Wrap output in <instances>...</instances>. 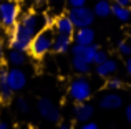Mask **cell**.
Returning <instances> with one entry per match:
<instances>
[{"instance_id":"4fadbf2b","label":"cell","mask_w":131,"mask_h":129,"mask_svg":"<svg viewBox=\"0 0 131 129\" xmlns=\"http://www.w3.org/2000/svg\"><path fill=\"white\" fill-rule=\"evenodd\" d=\"M100 106L103 109H118L123 106V98L116 93H108L100 99Z\"/></svg>"},{"instance_id":"7c38bea8","label":"cell","mask_w":131,"mask_h":129,"mask_svg":"<svg viewBox=\"0 0 131 129\" xmlns=\"http://www.w3.org/2000/svg\"><path fill=\"white\" fill-rule=\"evenodd\" d=\"M55 53H67L71 50V36L63 35V33H57L53 36V46H51Z\"/></svg>"},{"instance_id":"277c9868","label":"cell","mask_w":131,"mask_h":129,"mask_svg":"<svg viewBox=\"0 0 131 129\" xmlns=\"http://www.w3.org/2000/svg\"><path fill=\"white\" fill-rule=\"evenodd\" d=\"M20 8L13 0H2L0 3V23L5 28H13L18 22Z\"/></svg>"},{"instance_id":"d4e9b609","label":"cell","mask_w":131,"mask_h":129,"mask_svg":"<svg viewBox=\"0 0 131 129\" xmlns=\"http://www.w3.org/2000/svg\"><path fill=\"white\" fill-rule=\"evenodd\" d=\"M80 129H100L96 123H91V121H86L83 123V126H80Z\"/></svg>"},{"instance_id":"7a4b0ae2","label":"cell","mask_w":131,"mask_h":129,"mask_svg":"<svg viewBox=\"0 0 131 129\" xmlns=\"http://www.w3.org/2000/svg\"><path fill=\"white\" fill-rule=\"evenodd\" d=\"M51 46H53V33H51V30L43 28L33 36L28 50L32 53V56L42 58V56H45L51 50Z\"/></svg>"},{"instance_id":"5bb4252c","label":"cell","mask_w":131,"mask_h":129,"mask_svg":"<svg viewBox=\"0 0 131 129\" xmlns=\"http://www.w3.org/2000/svg\"><path fill=\"white\" fill-rule=\"evenodd\" d=\"M95 71H96V74H98V76L110 78V76H113V74L118 71V64H116V61L106 58L105 61H101V63L96 64V70Z\"/></svg>"},{"instance_id":"3957f363","label":"cell","mask_w":131,"mask_h":129,"mask_svg":"<svg viewBox=\"0 0 131 129\" xmlns=\"http://www.w3.org/2000/svg\"><path fill=\"white\" fill-rule=\"evenodd\" d=\"M68 94L75 103H83L88 101L91 96V83L85 76H78L68 86Z\"/></svg>"},{"instance_id":"52a82bcc","label":"cell","mask_w":131,"mask_h":129,"mask_svg":"<svg viewBox=\"0 0 131 129\" xmlns=\"http://www.w3.org/2000/svg\"><path fill=\"white\" fill-rule=\"evenodd\" d=\"M7 78H8V84H10V88H12L13 91L23 89V86L27 84V76H25V73H23L22 70H18V68H13V70H10L8 74H7Z\"/></svg>"},{"instance_id":"d6986e66","label":"cell","mask_w":131,"mask_h":129,"mask_svg":"<svg viewBox=\"0 0 131 129\" xmlns=\"http://www.w3.org/2000/svg\"><path fill=\"white\" fill-rule=\"evenodd\" d=\"M8 61L12 64H15V66H20V64H23L27 61V56H25V51H22V50H13L8 53Z\"/></svg>"},{"instance_id":"ba28073f","label":"cell","mask_w":131,"mask_h":129,"mask_svg":"<svg viewBox=\"0 0 131 129\" xmlns=\"http://www.w3.org/2000/svg\"><path fill=\"white\" fill-rule=\"evenodd\" d=\"M93 113H95V109H93L91 104H88L86 101H83V103H77L73 108V116L77 121H80V123H86V121L91 119Z\"/></svg>"},{"instance_id":"2e32d148","label":"cell","mask_w":131,"mask_h":129,"mask_svg":"<svg viewBox=\"0 0 131 129\" xmlns=\"http://www.w3.org/2000/svg\"><path fill=\"white\" fill-rule=\"evenodd\" d=\"M111 13L116 17V20H119V22H123V23L129 22V18H131V10H129V7H125V5H121V3H118V2L113 3Z\"/></svg>"},{"instance_id":"f546056e","label":"cell","mask_w":131,"mask_h":129,"mask_svg":"<svg viewBox=\"0 0 131 129\" xmlns=\"http://www.w3.org/2000/svg\"><path fill=\"white\" fill-rule=\"evenodd\" d=\"M58 129H71V126H68V124H61Z\"/></svg>"},{"instance_id":"6da1fadb","label":"cell","mask_w":131,"mask_h":129,"mask_svg":"<svg viewBox=\"0 0 131 129\" xmlns=\"http://www.w3.org/2000/svg\"><path fill=\"white\" fill-rule=\"evenodd\" d=\"M45 25V17H40L37 13H27L23 15L22 20L17 22V25L12 28L10 32V46L13 50H22V51H27L30 48V43H32L33 36L43 30Z\"/></svg>"},{"instance_id":"44dd1931","label":"cell","mask_w":131,"mask_h":129,"mask_svg":"<svg viewBox=\"0 0 131 129\" xmlns=\"http://www.w3.org/2000/svg\"><path fill=\"white\" fill-rule=\"evenodd\" d=\"M118 51L121 53L123 56H131V43L129 42H119L118 43Z\"/></svg>"},{"instance_id":"9c48e42d","label":"cell","mask_w":131,"mask_h":129,"mask_svg":"<svg viewBox=\"0 0 131 129\" xmlns=\"http://www.w3.org/2000/svg\"><path fill=\"white\" fill-rule=\"evenodd\" d=\"M53 28L57 30V33H63V35H70V36H73L75 33V25L68 15L57 17L53 22Z\"/></svg>"},{"instance_id":"ffe728a7","label":"cell","mask_w":131,"mask_h":129,"mask_svg":"<svg viewBox=\"0 0 131 129\" xmlns=\"http://www.w3.org/2000/svg\"><path fill=\"white\" fill-rule=\"evenodd\" d=\"M121 86H123V81L118 76H110L108 81H106V88L108 89H119Z\"/></svg>"},{"instance_id":"7402d4cb","label":"cell","mask_w":131,"mask_h":129,"mask_svg":"<svg viewBox=\"0 0 131 129\" xmlns=\"http://www.w3.org/2000/svg\"><path fill=\"white\" fill-rule=\"evenodd\" d=\"M108 58V55H106V51H103V50H100L98 48V51H96V56H95V64H98V63H101V61H105V60Z\"/></svg>"},{"instance_id":"f1b7e54d","label":"cell","mask_w":131,"mask_h":129,"mask_svg":"<svg viewBox=\"0 0 131 129\" xmlns=\"http://www.w3.org/2000/svg\"><path fill=\"white\" fill-rule=\"evenodd\" d=\"M47 2H48V3H51V5H60L63 0H47Z\"/></svg>"},{"instance_id":"4dcf8cb0","label":"cell","mask_w":131,"mask_h":129,"mask_svg":"<svg viewBox=\"0 0 131 129\" xmlns=\"http://www.w3.org/2000/svg\"><path fill=\"white\" fill-rule=\"evenodd\" d=\"M2 56H3V45L0 43V58H2Z\"/></svg>"},{"instance_id":"ac0fdd59","label":"cell","mask_w":131,"mask_h":129,"mask_svg":"<svg viewBox=\"0 0 131 129\" xmlns=\"http://www.w3.org/2000/svg\"><path fill=\"white\" fill-rule=\"evenodd\" d=\"M90 61L83 58V56H78V55H73V60H71V66H73V70L77 71V73L80 74H85L90 71Z\"/></svg>"},{"instance_id":"484cf974","label":"cell","mask_w":131,"mask_h":129,"mask_svg":"<svg viewBox=\"0 0 131 129\" xmlns=\"http://www.w3.org/2000/svg\"><path fill=\"white\" fill-rule=\"evenodd\" d=\"M126 73L131 76V56H128V60H126Z\"/></svg>"},{"instance_id":"4316f807","label":"cell","mask_w":131,"mask_h":129,"mask_svg":"<svg viewBox=\"0 0 131 129\" xmlns=\"http://www.w3.org/2000/svg\"><path fill=\"white\" fill-rule=\"evenodd\" d=\"M126 119H128L129 123H131V103L128 104V106H126Z\"/></svg>"},{"instance_id":"d6a6232c","label":"cell","mask_w":131,"mask_h":129,"mask_svg":"<svg viewBox=\"0 0 131 129\" xmlns=\"http://www.w3.org/2000/svg\"><path fill=\"white\" fill-rule=\"evenodd\" d=\"M37 2H38V3H43V2H47V0H37Z\"/></svg>"},{"instance_id":"8fae6325","label":"cell","mask_w":131,"mask_h":129,"mask_svg":"<svg viewBox=\"0 0 131 129\" xmlns=\"http://www.w3.org/2000/svg\"><path fill=\"white\" fill-rule=\"evenodd\" d=\"M96 51H98V46L96 45H78V43H75V46H71V53L73 55H78V56H83L86 61L93 63L95 61V56H96Z\"/></svg>"},{"instance_id":"e575fe53","label":"cell","mask_w":131,"mask_h":129,"mask_svg":"<svg viewBox=\"0 0 131 129\" xmlns=\"http://www.w3.org/2000/svg\"><path fill=\"white\" fill-rule=\"evenodd\" d=\"M0 3H2V0H0Z\"/></svg>"},{"instance_id":"1f68e13d","label":"cell","mask_w":131,"mask_h":129,"mask_svg":"<svg viewBox=\"0 0 131 129\" xmlns=\"http://www.w3.org/2000/svg\"><path fill=\"white\" fill-rule=\"evenodd\" d=\"M128 42H129V43H131V28H129V30H128Z\"/></svg>"},{"instance_id":"83f0119b","label":"cell","mask_w":131,"mask_h":129,"mask_svg":"<svg viewBox=\"0 0 131 129\" xmlns=\"http://www.w3.org/2000/svg\"><path fill=\"white\" fill-rule=\"evenodd\" d=\"M118 3H121V5H125V7H129V3H131V0H116Z\"/></svg>"},{"instance_id":"5b68a950","label":"cell","mask_w":131,"mask_h":129,"mask_svg":"<svg viewBox=\"0 0 131 129\" xmlns=\"http://www.w3.org/2000/svg\"><path fill=\"white\" fill-rule=\"evenodd\" d=\"M68 17L73 22L75 28H83V27H91V23L95 22V12L93 8L88 7H71Z\"/></svg>"},{"instance_id":"9a60e30c","label":"cell","mask_w":131,"mask_h":129,"mask_svg":"<svg viewBox=\"0 0 131 129\" xmlns=\"http://www.w3.org/2000/svg\"><path fill=\"white\" fill-rule=\"evenodd\" d=\"M7 74H8V71H7L5 68H0V98L5 99V101L10 99V98H12V93H13V89L8 84Z\"/></svg>"},{"instance_id":"603a6c76","label":"cell","mask_w":131,"mask_h":129,"mask_svg":"<svg viewBox=\"0 0 131 129\" xmlns=\"http://www.w3.org/2000/svg\"><path fill=\"white\" fill-rule=\"evenodd\" d=\"M17 108H18L22 113H27V111H28V103H27L23 98H18V101H17Z\"/></svg>"},{"instance_id":"e0dca14e","label":"cell","mask_w":131,"mask_h":129,"mask_svg":"<svg viewBox=\"0 0 131 129\" xmlns=\"http://www.w3.org/2000/svg\"><path fill=\"white\" fill-rule=\"evenodd\" d=\"M111 8H113V3L110 0H98L93 7V12L98 17H108L111 15Z\"/></svg>"},{"instance_id":"8992f818","label":"cell","mask_w":131,"mask_h":129,"mask_svg":"<svg viewBox=\"0 0 131 129\" xmlns=\"http://www.w3.org/2000/svg\"><path fill=\"white\" fill-rule=\"evenodd\" d=\"M37 108H38V113L43 119L50 121V123H58V121H60V116H61L60 109H58V106L53 101H50L48 98H42V99L38 101V104H37Z\"/></svg>"},{"instance_id":"30bf717a","label":"cell","mask_w":131,"mask_h":129,"mask_svg":"<svg viewBox=\"0 0 131 129\" xmlns=\"http://www.w3.org/2000/svg\"><path fill=\"white\" fill-rule=\"evenodd\" d=\"M75 36V43H78V45H93V42H95V32H93L91 27H83V28H77V32L73 33Z\"/></svg>"},{"instance_id":"cb8c5ba5","label":"cell","mask_w":131,"mask_h":129,"mask_svg":"<svg viewBox=\"0 0 131 129\" xmlns=\"http://www.w3.org/2000/svg\"><path fill=\"white\" fill-rule=\"evenodd\" d=\"M67 3L70 7H83L86 3V0H67Z\"/></svg>"},{"instance_id":"836d02e7","label":"cell","mask_w":131,"mask_h":129,"mask_svg":"<svg viewBox=\"0 0 131 129\" xmlns=\"http://www.w3.org/2000/svg\"><path fill=\"white\" fill-rule=\"evenodd\" d=\"M129 91H131V84H129Z\"/></svg>"}]
</instances>
